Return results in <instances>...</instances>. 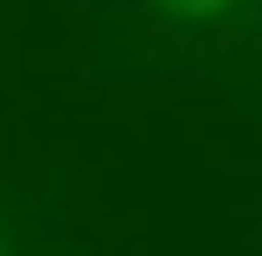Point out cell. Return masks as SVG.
Instances as JSON below:
<instances>
[{
    "label": "cell",
    "instance_id": "1",
    "mask_svg": "<svg viewBox=\"0 0 262 256\" xmlns=\"http://www.w3.org/2000/svg\"><path fill=\"white\" fill-rule=\"evenodd\" d=\"M0 256H7V243H0Z\"/></svg>",
    "mask_w": 262,
    "mask_h": 256
}]
</instances>
